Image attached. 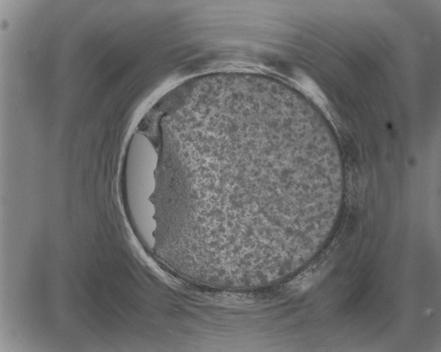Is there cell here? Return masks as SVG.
<instances>
[{
    "instance_id": "1",
    "label": "cell",
    "mask_w": 441,
    "mask_h": 352,
    "mask_svg": "<svg viewBox=\"0 0 441 352\" xmlns=\"http://www.w3.org/2000/svg\"><path fill=\"white\" fill-rule=\"evenodd\" d=\"M158 161L150 140L142 133H135L125 163L126 199L133 228L149 249L156 246V207L151 198L156 188Z\"/></svg>"
}]
</instances>
